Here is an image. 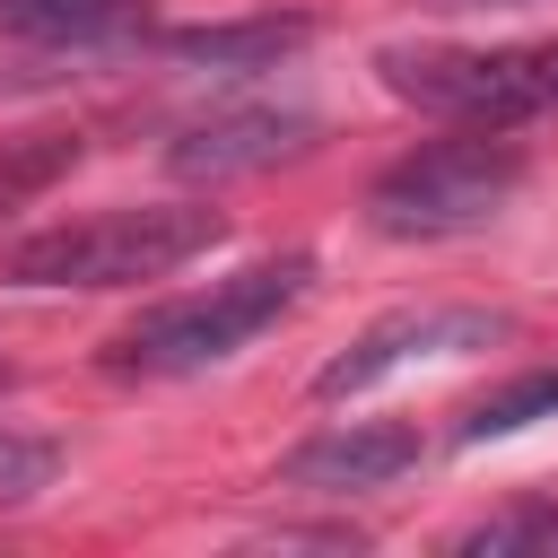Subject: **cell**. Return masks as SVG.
Returning a JSON list of instances; mask_svg holds the SVG:
<instances>
[{"instance_id": "obj_1", "label": "cell", "mask_w": 558, "mask_h": 558, "mask_svg": "<svg viewBox=\"0 0 558 558\" xmlns=\"http://www.w3.org/2000/svg\"><path fill=\"white\" fill-rule=\"evenodd\" d=\"M305 288H314V253L244 262V270H227V279H209V288H192V296L148 305L131 331H113L105 366H113V375H148V384H157V375H201V366L235 357L244 340H262Z\"/></svg>"}, {"instance_id": "obj_2", "label": "cell", "mask_w": 558, "mask_h": 558, "mask_svg": "<svg viewBox=\"0 0 558 558\" xmlns=\"http://www.w3.org/2000/svg\"><path fill=\"white\" fill-rule=\"evenodd\" d=\"M227 235V218L209 201H140V209H87L61 218L44 235H26L9 253L17 288H140L183 270L192 253H209Z\"/></svg>"}, {"instance_id": "obj_3", "label": "cell", "mask_w": 558, "mask_h": 558, "mask_svg": "<svg viewBox=\"0 0 558 558\" xmlns=\"http://www.w3.org/2000/svg\"><path fill=\"white\" fill-rule=\"evenodd\" d=\"M523 192V148L506 131H471L462 140H427L410 157H392L366 192V218L401 244H445V235H471L488 227L506 201Z\"/></svg>"}, {"instance_id": "obj_4", "label": "cell", "mask_w": 558, "mask_h": 558, "mask_svg": "<svg viewBox=\"0 0 558 558\" xmlns=\"http://www.w3.org/2000/svg\"><path fill=\"white\" fill-rule=\"evenodd\" d=\"M384 87L410 96L418 113L471 122V131H514L558 105V35L541 44H384L375 52Z\"/></svg>"}, {"instance_id": "obj_5", "label": "cell", "mask_w": 558, "mask_h": 558, "mask_svg": "<svg viewBox=\"0 0 558 558\" xmlns=\"http://www.w3.org/2000/svg\"><path fill=\"white\" fill-rule=\"evenodd\" d=\"M514 323L506 314H488V305H401V314H384V323H366L323 375H314V392L323 401H349V392H375L384 375H401V366H427V357H471V349H497Z\"/></svg>"}, {"instance_id": "obj_6", "label": "cell", "mask_w": 558, "mask_h": 558, "mask_svg": "<svg viewBox=\"0 0 558 558\" xmlns=\"http://www.w3.org/2000/svg\"><path fill=\"white\" fill-rule=\"evenodd\" d=\"M418 427L401 418H340L323 436H305L288 462H279V488H305V497H366V488H392L401 471H418Z\"/></svg>"}, {"instance_id": "obj_7", "label": "cell", "mask_w": 558, "mask_h": 558, "mask_svg": "<svg viewBox=\"0 0 558 558\" xmlns=\"http://www.w3.org/2000/svg\"><path fill=\"white\" fill-rule=\"evenodd\" d=\"M314 140V113H288V105H227V113H201L183 122V140L166 148L174 174L192 183H227V174H262L279 157H296Z\"/></svg>"}, {"instance_id": "obj_8", "label": "cell", "mask_w": 558, "mask_h": 558, "mask_svg": "<svg viewBox=\"0 0 558 558\" xmlns=\"http://www.w3.org/2000/svg\"><path fill=\"white\" fill-rule=\"evenodd\" d=\"M305 44H314V17H279V9H262V17H209V26H174L166 35V52L192 61V70H279Z\"/></svg>"}, {"instance_id": "obj_9", "label": "cell", "mask_w": 558, "mask_h": 558, "mask_svg": "<svg viewBox=\"0 0 558 558\" xmlns=\"http://www.w3.org/2000/svg\"><path fill=\"white\" fill-rule=\"evenodd\" d=\"M140 9H148V0H0V26L26 35V44H70V52H87V44L131 35Z\"/></svg>"}, {"instance_id": "obj_10", "label": "cell", "mask_w": 558, "mask_h": 558, "mask_svg": "<svg viewBox=\"0 0 558 558\" xmlns=\"http://www.w3.org/2000/svg\"><path fill=\"white\" fill-rule=\"evenodd\" d=\"M532 418H558V366H541V375H514V384H497L488 401H471L462 410V445H497V436H523Z\"/></svg>"}, {"instance_id": "obj_11", "label": "cell", "mask_w": 558, "mask_h": 558, "mask_svg": "<svg viewBox=\"0 0 558 558\" xmlns=\"http://www.w3.org/2000/svg\"><path fill=\"white\" fill-rule=\"evenodd\" d=\"M462 549H480V558H506V549H541V558H558V506H532V497H523V506L471 523Z\"/></svg>"}, {"instance_id": "obj_12", "label": "cell", "mask_w": 558, "mask_h": 558, "mask_svg": "<svg viewBox=\"0 0 558 558\" xmlns=\"http://www.w3.org/2000/svg\"><path fill=\"white\" fill-rule=\"evenodd\" d=\"M52 471H61V445H52V436H17V427H0V514L26 506V497H44Z\"/></svg>"}]
</instances>
